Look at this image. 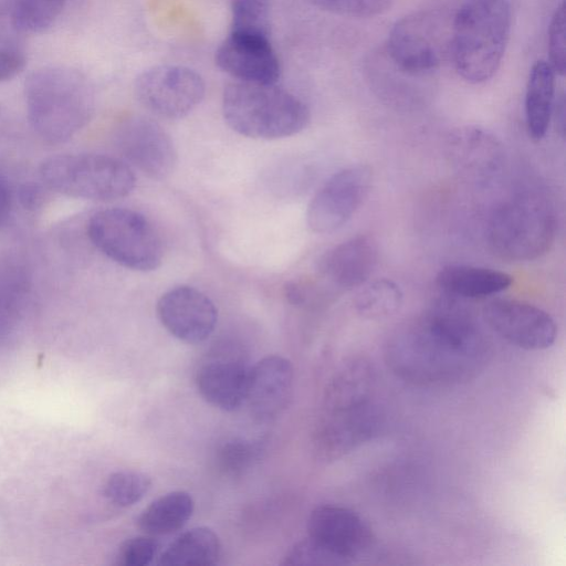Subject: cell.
<instances>
[{"instance_id": "6da1fadb", "label": "cell", "mask_w": 566, "mask_h": 566, "mask_svg": "<svg viewBox=\"0 0 566 566\" xmlns=\"http://www.w3.org/2000/svg\"><path fill=\"white\" fill-rule=\"evenodd\" d=\"M483 338L473 319L451 303L433 306L386 345V360L401 378L417 384L459 381L478 369Z\"/></svg>"}, {"instance_id": "7a4b0ae2", "label": "cell", "mask_w": 566, "mask_h": 566, "mask_svg": "<svg viewBox=\"0 0 566 566\" xmlns=\"http://www.w3.org/2000/svg\"><path fill=\"white\" fill-rule=\"evenodd\" d=\"M374 374L361 359L346 364L331 380L314 448L323 461L352 452L380 432L384 417L371 396Z\"/></svg>"}, {"instance_id": "3957f363", "label": "cell", "mask_w": 566, "mask_h": 566, "mask_svg": "<svg viewBox=\"0 0 566 566\" xmlns=\"http://www.w3.org/2000/svg\"><path fill=\"white\" fill-rule=\"evenodd\" d=\"M509 0H464L452 17L450 56L469 83L490 80L500 67L511 31Z\"/></svg>"}, {"instance_id": "277c9868", "label": "cell", "mask_w": 566, "mask_h": 566, "mask_svg": "<svg viewBox=\"0 0 566 566\" xmlns=\"http://www.w3.org/2000/svg\"><path fill=\"white\" fill-rule=\"evenodd\" d=\"M29 122L49 143L70 139L90 119L94 98L86 78L62 66L32 72L24 84Z\"/></svg>"}, {"instance_id": "5b68a950", "label": "cell", "mask_w": 566, "mask_h": 566, "mask_svg": "<svg viewBox=\"0 0 566 566\" xmlns=\"http://www.w3.org/2000/svg\"><path fill=\"white\" fill-rule=\"evenodd\" d=\"M222 114L238 134L256 139L295 135L310 122L307 105L275 84L233 81L224 88Z\"/></svg>"}, {"instance_id": "8992f818", "label": "cell", "mask_w": 566, "mask_h": 566, "mask_svg": "<svg viewBox=\"0 0 566 566\" xmlns=\"http://www.w3.org/2000/svg\"><path fill=\"white\" fill-rule=\"evenodd\" d=\"M556 216L549 200L523 192L502 202L489 220L488 239L502 259L523 262L547 253L556 237Z\"/></svg>"}, {"instance_id": "52a82bcc", "label": "cell", "mask_w": 566, "mask_h": 566, "mask_svg": "<svg viewBox=\"0 0 566 566\" xmlns=\"http://www.w3.org/2000/svg\"><path fill=\"white\" fill-rule=\"evenodd\" d=\"M40 174L46 186L60 193L98 201L126 197L136 185L128 165L99 154L50 157L41 165Z\"/></svg>"}, {"instance_id": "ba28073f", "label": "cell", "mask_w": 566, "mask_h": 566, "mask_svg": "<svg viewBox=\"0 0 566 566\" xmlns=\"http://www.w3.org/2000/svg\"><path fill=\"white\" fill-rule=\"evenodd\" d=\"M87 234L103 254L127 269L149 272L163 261L160 237L137 211L124 208L97 211L88 221Z\"/></svg>"}, {"instance_id": "9c48e42d", "label": "cell", "mask_w": 566, "mask_h": 566, "mask_svg": "<svg viewBox=\"0 0 566 566\" xmlns=\"http://www.w3.org/2000/svg\"><path fill=\"white\" fill-rule=\"evenodd\" d=\"M452 19L441 11L410 13L391 28L385 57L402 73L424 77L450 55Z\"/></svg>"}, {"instance_id": "30bf717a", "label": "cell", "mask_w": 566, "mask_h": 566, "mask_svg": "<svg viewBox=\"0 0 566 566\" xmlns=\"http://www.w3.org/2000/svg\"><path fill=\"white\" fill-rule=\"evenodd\" d=\"M138 102L150 113L168 119L191 113L203 99L205 81L182 65H156L142 72L134 85Z\"/></svg>"}, {"instance_id": "8fae6325", "label": "cell", "mask_w": 566, "mask_h": 566, "mask_svg": "<svg viewBox=\"0 0 566 566\" xmlns=\"http://www.w3.org/2000/svg\"><path fill=\"white\" fill-rule=\"evenodd\" d=\"M371 180V169L366 165L349 166L332 175L308 203V228L315 233H331L346 224L367 197Z\"/></svg>"}, {"instance_id": "7c38bea8", "label": "cell", "mask_w": 566, "mask_h": 566, "mask_svg": "<svg viewBox=\"0 0 566 566\" xmlns=\"http://www.w3.org/2000/svg\"><path fill=\"white\" fill-rule=\"evenodd\" d=\"M115 145L122 156L145 176L163 180L177 164V151L169 134L144 116L123 120L115 133Z\"/></svg>"}, {"instance_id": "4fadbf2b", "label": "cell", "mask_w": 566, "mask_h": 566, "mask_svg": "<svg viewBox=\"0 0 566 566\" xmlns=\"http://www.w3.org/2000/svg\"><path fill=\"white\" fill-rule=\"evenodd\" d=\"M483 317L497 335L527 350L546 349L556 340L557 326L553 317L526 302L493 300L484 306Z\"/></svg>"}, {"instance_id": "5bb4252c", "label": "cell", "mask_w": 566, "mask_h": 566, "mask_svg": "<svg viewBox=\"0 0 566 566\" xmlns=\"http://www.w3.org/2000/svg\"><path fill=\"white\" fill-rule=\"evenodd\" d=\"M308 537L345 565L367 553L375 543L370 526L355 511L339 505L315 507L307 521Z\"/></svg>"}, {"instance_id": "9a60e30c", "label": "cell", "mask_w": 566, "mask_h": 566, "mask_svg": "<svg viewBox=\"0 0 566 566\" xmlns=\"http://www.w3.org/2000/svg\"><path fill=\"white\" fill-rule=\"evenodd\" d=\"M156 312L161 325L187 344L206 340L218 321V311L210 297L188 285L165 292L157 302Z\"/></svg>"}, {"instance_id": "2e32d148", "label": "cell", "mask_w": 566, "mask_h": 566, "mask_svg": "<svg viewBox=\"0 0 566 566\" xmlns=\"http://www.w3.org/2000/svg\"><path fill=\"white\" fill-rule=\"evenodd\" d=\"M216 63L235 81L275 84L281 74L270 38L230 32L216 51Z\"/></svg>"}, {"instance_id": "e0dca14e", "label": "cell", "mask_w": 566, "mask_h": 566, "mask_svg": "<svg viewBox=\"0 0 566 566\" xmlns=\"http://www.w3.org/2000/svg\"><path fill=\"white\" fill-rule=\"evenodd\" d=\"M291 361L279 355H270L250 368L245 402L261 420L277 417L286 407L293 389Z\"/></svg>"}, {"instance_id": "ac0fdd59", "label": "cell", "mask_w": 566, "mask_h": 566, "mask_svg": "<svg viewBox=\"0 0 566 566\" xmlns=\"http://www.w3.org/2000/svg\"><path fill=\"white\" fill-rule=\"evenodd\" d=\"M378 260L375 240L358 234L329 249L319 261V272L331 284L340 289H354L371 276Z\"/></svg>"}, {"instance_id": "d6986e66", "label": "cell", "mask_w": 566, "mask_h": 566, "mask_svg": "<svg viewBox=\"0 0 566 566\" xmlns=\"http://www.w3.org/2000/svg\"><path fill=\"white\" fill-rule=\"evenodd\" d=\"M250 368L232 357L211 359L197 370V389L210 405L233 411L247 400Z\"/></svg>"}, {"instance_id": "ffe728a7", "label": "cell", "mask_w": 566, "mask_h": 566, "mask_svg": "<svg viewBox=\"0 0 566 566\" xmlns=\"http://www.w3.org/2000/svg\"><path fill=\"white\" fill-rule=\"evenodd\" d=\"M449 155L453 164L467 175L488 179L503 161V148L492 133L476 126L453 130L448 139Z\"/></svg>"}, {"instance_id": "44dd1931", "label": "cell", "mask_w": 566, "mask_h": 566, "mask_svg": "<svg viewBox=\"0 0 566 566\" xmlns=\"http://www.w3.org/2000/svg\"><path fill=\"white\" fill-rule=\"evenodd\" d=\"M436 282L449 295L481 298L507 290L513 283V277L492 268L452 264L438 272Z\"/></svg>"}, {"instance_id": "7402d4cb", "label": "cell", "mask_w": 566, "mask_h": 566, "mask_svg": "<svg viewBox=\"0 0 566 566\" xmlns=\"http://www.w3.org/2000/svg\"><path fill=\"white\" fill-rule=\"evenodd\" d=\"M555 75L545 61L531 69L525 92V124L531 139L542 140L549 127L555 102Z\"/></svg>"}, {"instance_id": "603a6c76", "label": "cell", "mask_w": 566, "mask_h": 566, "mask_svg": "<svg viewBox=\"0 0 566 566\" xmlns=\"http://www.w3.org/2000/svg\"><path fill=\"white\" fill-rule=\"evenodd\" d=\"M221 543L218 535L207 526L181 533L159 556V565L209 566L218 563Z\"/></svg>"}, {"instance_id": "cb8c5ba5", "label": "cell", "mask_w": 566, "mask_h": 566, "mask_svg": "<svg viewBox=\"0 0 566 566\" xmlns=\"http://www.w3.org/2000/svg\"><path fill=\"white\" fill-rule=\"evenodd\" d=\"M193 510L195 502L188 492H169L145 507L137 518V524L148 535H168L181 528L191 517Z\"/></svg>"}, {"instance_id": "d4e9b609", "label": "cell", "mask_w": 566, "mask_h": 566, "mask_svg": "<svg viewBox=\"0 0 566 566\" xmlns=\"http://www.w3.org/2000/svg\"><path fill=\"white\" fill-rule=\"evenodd\" d=\"M354 304L357 313L369 319H382L394 315L402 305L399 285L389 279H378L361 285Z\"/></svg>"}, {"instance_id": "484cf974", "label": "cell", "mask_w": 566, "mask_h": 566, "mask_svg": "<svg viewBox=\"0 0 566 566\" xmlns=\"http://www.w3.org/2000/svg\"><path fill=\"white\" fill-rule=\"evenodd\" d=\"M230 32L270 38L271 8L269 0H231Z\"/></svg>"}, {"instance_id": "4316f807", "label": "cell", "mask_w": 566, "mask_h": 566, "mask_svg": "<svg viewBox=\"0 0 566 566\" xmlns=\"http://www.w3.org/2000/svg\"><path fill=\"white\" fill-rule=\"evenodd\" d=\"M150 478L137 471L112 473L104 484V496L113 505L128 507L139 502L149 491Z\"/></svg>"}, {"instance_id": "83f0119b", "label": "cell", "mask_w": 566, "mask_h": 566, "mask_svg": "<svg viewBox=\"0 0 566 566\" xmlns=\"http://www.w3.org/2000/svg\"><path fill=\"white\" fill-rule=\"evenodd\" d=\"M67 0H11L18 19L28 33L42 32L61 14Z\"/></svg>"}, {"instance_id": "f1b7e54d", "label": "cell", "mask_w": 566, "mask_h": 566, "mask_svg": "<svg viewBox=\"0 0 566 566\" xmlns=\"http://www.w3.org/2000/svg\"><path fill=\"white\" fill-rule=\"evenodd\" d=\"M259 448L251 441L234 439L223 443L218 450L219 468L230 475L243 473L256 459Z\"/></svg>"}, {"instance_id": "f546056e", "label": "cell", "mask_w": 566, "mask_h": 566, "mask_svg": "<svg viewBox=\"0 0 566 566\" xmlns=\"http://www.w3.org/2000/svg\"><path fill=\"white\" fill-rule=\"evenodd\" d=\"M317 8L327 12L350 17L370 18L384 13L391 0H310Z\"/></svg>"}, {"instance_id": "4dcf8cb0", "label": "cell", "mask_w": 566, "mask_h": 566, "mask_svg": "<svg viewBox=\"0 0 566 566\" xmlns=\"http://www.w3.org/2000/svg\"><path fill=\"white\" fill-rule=\"evenodd\" d=\"M283 565H345L336 555L310 537L296 543L284 556Z\"/></svg>"}, {"instance_id": "1f68e13d", "label": "cell", "mask_w": 566, "mask_h": 566, "mask_svg": "<svg viewBox=\"0 0 566 566\" xmlns=\"http://www.w3.org/2000/svg\"><path fill=\"white\" fill-rule=\"evenodd\" d=\"M566 15L564 2L555 10L548 28L549 65L556 74L566 70Z\"/></svg>"}, {"instance_id": "d6a6232c", "label": "cell", "mask_w": 566, "mask_h": 566, "mask_svg": "<svg viewBox=\"0 0 566 566\" xmlns=\"http://www.w3.org/2000/svg\"><path fill=\"white\" fill-rule=\"evenodd\" d=\"M159 542L151 535L135 536L119 547L118 564L122 566H147L156 557Z\"/></svg>"}, {"instance_id": "836d02e7", "label": "cell", "mask_w": 566, "mask_h": 566, "mask_svg": "<svg viewBox=\"0 0 566 566\" xmlns=\"http://www.w3.org/2000/svg\"><path fill=\"white\" fill-rule=\"evenodd\" d=\"M27 34L11 0H0V48L22 49Z\"/></svg>"}, {"instance_id": "e575fe53", "label": "cell", "mask_w": 566, "mask_h": 566, "mask_svg": "<svg viewBox=\"0 0 566 566\" xmlns=\"http://www.w3.org/2000/svg\"><path fill=\"white\" fill-rule=\"evenodd\" d=\"M27 63L22 49L0 48V82H7L20 74Z\"/></svg>"}, {"instance_id": "d590c367", "label": "cell", "mask_w": 566, "mask_h": 566, "mask_svg": "<svg viewBox=\"0 0 566 566\" xmlns=\"http://www.w3.org/2000/svg\"><path fill=\"white\" fill-rule=\"evenodd\" d=\"M12 206V192L8 181L0 177V226L7 220Z\"/></svg>"}]
</instances>
